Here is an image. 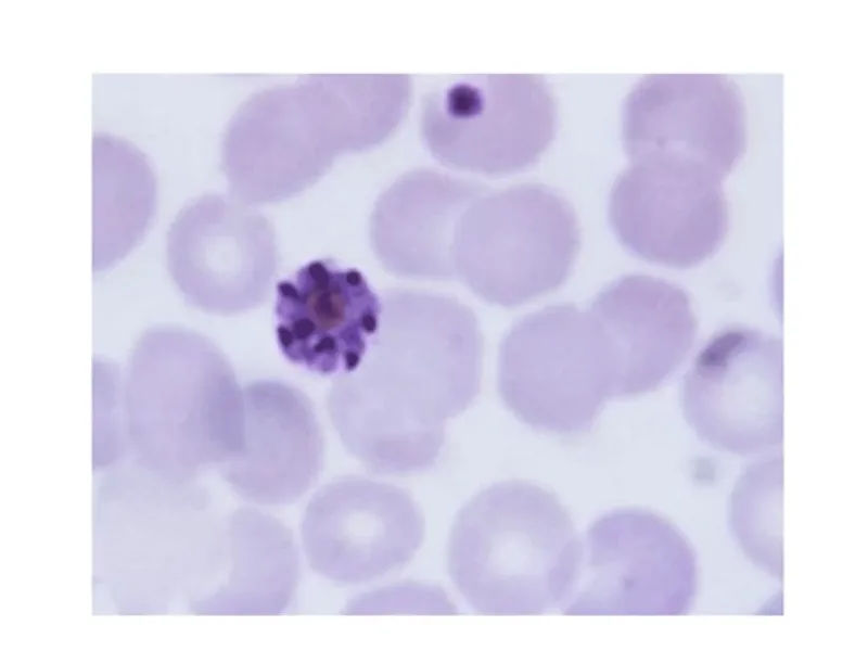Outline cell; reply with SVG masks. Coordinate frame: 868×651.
Segmentation results:
<instances>
[{
    "label": "cell",
    "mask_w": 868,
    "mask_h": 651,
    "mask_svg": "<svg viewBox=\"0 0 868 651\" xmlns=\"http://www.w3.org/2000/svg\"><path fill=\"white\" fill-rule=\"evenodd\" d=\"M380 327L354 371L336 376L327 408L348 451L380 474L433 467L445 421L481 391L483 336L457 298L411 289L383 294Z\"/></svg>",
    "instance_id": "cell-1"
},
{
    "label": "cell",
    "mask_w": 868,
    "mask_h": 651,
    "mask_svg": "<svg viewBox=\"0 0 868 651\" xmlns=\"http://www.w3.org/2000/svg\"><path fill=\"white\" fill-rule=\"evenodd\" d=\"M410 92L407 75H308L253 93L222 139L231 195L254 205L302 193L337 155L385 141L404 118Z\"/></svg>",
    "instance_id": "cell-2"
},
{
    "label": "cell",
    "mask_w": 868,
    "mask_h": 651,
    "mask_svg": "<svg viewBox=\"0 0 868 651\" xmlns=\"http://www.w3.org/2000/svg\"><path fill=\"white\" fill-rule=\"evenodd\" d=\"M97 407L145 450L227 462L243 446V388L225 354L179 326L145 330L126 365L94 361Z\"/></svg>",
    "instance_id": "cell-3"
},
{
    "label": "cell",
    "mask_w": 868,
    "mask_h": 651,
    "mask_svg": "<svg viewBox=\"0 0 868 651\" xmlns=\"http://www.w3.org/2000/svg\"><path fill=\"white\" fill-rule=\"evenodd\" d=\"M584 547L559 498L536 484L489 485L458 512L448 540L450 578L482 614H541L566 603Z\"/></svg>",
    "instance_id": "cell-4"
},
{
    "label": "cell",
    "mask_w": 868,
    "mask_h": 651,
    "mask_svg": "<svg viewBox=\"0 0 868 651\" xmlns=\"http://www.w3.org/2000/svg\"><path fill=\"white\" fill-rule=\"evenodd\" d=\"M579 245L575 212L554 190L539 183L487 190L460 218L455 273L481 299L512 308L558 290Z\"/></svg>",
    "instance_id": "cell-5"
},
{
    "label": "cell",
    "mask_w": 868,
    "mask_h": 651,
    "mask_svg": "<svg viewBox=\"0 0 868 651\" xmlns=\"http://www.w3.org/2000/svg\"><path fill=\"white\" fill-rule=\"evenodd\" d=\"M498 392L513 416L533 429L565 435L590 430L612 397L589 310L556 304L513 323L500 344Z\"/></svg>",
    "instance_id": "cell-6"
},
{
    "label": "cell",
    "mask_w": 868,
    "mask_h": 651,
    "mask_svg": "<svg viewBox=\"0 0 868 651\" xmlns=\"http://www.w3.org/2000/svg\"><path fill=\"white\" fill-rule=\"evenodd\" d=\"M571 615H684L699 587L695 551L675 523L658 512L624 508L598 518Z\"/></svg>",
    "instance_id": "cell-7"
},
{
    "label": "cell",
    "mask_w": 868,
    "mask_h": 651,
    "mask_svg": "<svg viewBox=\"0 0 868 651\" xmlns=\"http://www.w3.org/2000/svg\"><path fill=\"white\" fill-rule=\"evenodd\" d=\"M556 106L544 78L476 75L427 94L421 133L442 164L501 175L535 163L552 140Z\"/></svg>",
    "instance_id": "cell-8"
},
{
    "label": "cell",
    "mask_w": 868,
    "mask_h": 651,
    "mask_svg": "<svg viewBox=\"0 0 868 651\" xmlns=\"http://www.w3.org/2000/svg\"><path fill=\"white\" fill-rule=\"evenodd\" d=\"M166 263L189 305L220 316L244 314L270 295L279 266L275 229L235 196L206 193L190 200L173 220Z\"/></svg>",
    "instance_id": "cell-9"
},
{
    "label": "cell",
    "mask_w": 868,
    "mask_h": 651,
    "mask_svg": "<svg viewBox=\"0 0 868 651\" xmlns=\"http://www.w3.org/2000/svg\"><path fill=\"white\" fill-rule=\"evenodd\" d=\"M684 417L709 446L739 456L774 454L783 438L782 343L731 327L700 350L684 379Z\"/></svg>",
    "instance_id": "cell-10"
},
{
    "label": "cell",
    "mask_w": 868,
    "mask_h": 651,
    "mask_svg": "<svg viewBox=\"0 0 868 651\" xmlns=\"http://www.w3.org/2000/svg\"><path fill=\"white\" fill-rule=\"evenodd\" d=\"M623 143L631 162H663L724 179L746 145L737 85L720 74H652L627 95Z\"/></svg>",
    "instance_id": "cell-11"
},
{
    "label": "cell",
    "mask_w": 868,
    "mask_h": 651,
    "mask_svg": "<svg viewBox=\"0 0 868 651\" xmlns=\"http://www.w3.org/2000/svg\"><path fill=\"white\" fill-rule=\"evenodd\" d=\"M424 518L405 489L347 475L309 500L302 540L310 567L339 584H363L405 567L423 542Z\"/></svg>",
    "instance_id": "cell-12"
},
{
    "label": "cell",
    "mask_w": 868,
    "mask_h": 651,
    "mask_svg": "<svg viewBox=\"0 0 868 651\" xmlns=\"http://www.w3.org/2000/svg\"><path fill=\"white\" fill-rule=\"evenodd\" d=\"M722 181L687 166L631 162L611 191L612 230L639 259L679 269L698 266L717 253L728 233Z\"/></svg>",
    "instance_id": "cell-13"
},
{
    "label": "cell",
    "mask_w": 868,
    "mask_h": 651,
    "mask_svg": "<svg viewBox=\"0 0 868 651\" xmlns=\"http://www.w3.org/2000/svg\"><path fill=\"white\" fill-rule=\"evenodd\" d=\"M381 312L382 299L358 269L312 260L276 286L278 346L291 363L336 378L359 367Z\"/></svg>",
    "instance_id": "cell-14"
},
{
    "label": "cell",
    "mask_w": 868,
    "mask_h": 651,
    "mask_svg": "<svg viewBox=\"0 0 868 651\" xmlns=\"http://www.w3.org/2000/svg\"><path fill=\"white\" fill-rule=\"evenodd\" d=\"M588 310L601 335L612 398L658 390L681 366L698 331L688 294L648 275L620 277Z\"/></svg>",
    "instance_id": "cell-15"
},
{
    "label": "cell",
    "mask_w": 868,
    "mask_h": 651,
    "mask_svg": "<svg viewBox=\"0 0 868 651\" xmlns=\"http://www.w3.org/2000/svg\"><path fill=\"white\" fill-rule=\"evenodd\" d=\"M243 395V446L227 462L225 477L251 502L294 503L311 488L323 463V434L312 403L278 380L248 382Z\"/></svg>",
    "instance_id": "cell-16"
},
{
    "label": "cell",
    "mask_w": 868,
    "mask_h": 651,
    "mask_svg": "<svg viewBox=\"0 0 868 651\" xmlns=\"http://www.w3.org/2000/svg\"><path fill=\"white\" fill-rule=\"evenodd\" d=\"M487 190L482 183L431 169L401 175L379 196L370 216L375 258L398 278L456 279L452 252L460 218Z\"/></svg>",
    "instance_id": "cell-17"
},
{
    "label": "cell",
    "mask_w": 868,
    "mask_h": 651,
    "mask_svg": "<svg viewBox=\"0 0 868 651\" xmlns=\"http://www.w3.org/2000/svg\"><path fill=\"white\" fill-rule=\"evenodd\" d=\"M93 155V269L107 270L143 239L155 208L156 183L145 155L131 143L95 133Z\"/></svg>",
    "instance_id": "cell-18"
},
{
    "label": "cell",
    "mask_w": 868,
    "mask_h": 651,
    "mask_svg": "<svg viewBox=\"0 0 868 651\" xmlns=\"http://www.w3.org/2000/svg\"><path fill=\"white\" fill-rule=\"evenodd\" d=\"M780 452L768 454L740 475L730 502L736 540L754 563L771 576L782 577V487Z\"/></svg>",
    "instance_id": "cell-19"
}]
</instances>
